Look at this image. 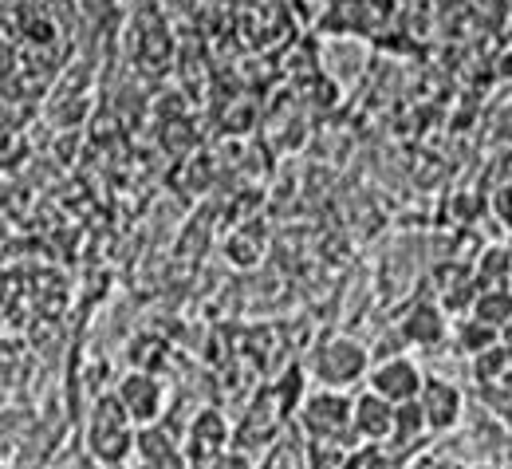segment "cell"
Segmentation results:
<instances>
[{"mask_svg":"<svg viewBox=\"0 0 512 469\" xmlns=\"http://www.w3.org/2000/svg\"><path fill=\"white\" fill-rule=\"evenodd\" d=\"M351 391H331V387H316L312 395H304L300 410H296V426L308 438L320 442H343V446H359L355 430H351Z\"/></svg>","mask_w":512,"mask_h":469,"instance_id":"7a4b0ae2","label":"cell"},{"mask_svg":"<svg viewBox=\"0 0 512 469\" xmlns=\"http://www.w3.org/2000/svg\"><path fill=\"white\" fill-rule=\"evenodd\" d=\"M469 375H473V383H477V387H489V383L509 379L512 375L509 351H505L501 343H493L489 351H481V355H473V359H469Z\"/></svg>","mask_w":512,"mask_h":469,"instance_id":"7c38bea8","label":"cell"},{"mask_svg":"<svg viewBox=\"0 0 512 469\" xmlns=\"http://www.w3.org/2000/svg\"><path fill=\"white\" fill-rule=\"evenodd\" d=\"M501 347L509 351V363H512V320L505 324V328H501Z\"/></svg>","mask_w":512,"mask_h":469,"instance_id":"5bb4252c","label":"cell"},{"mask_svg":"<svg viewBox=\"0 0 512 469\" xmlns=\"http://www.w3.org/2000/svg\"><path fill=\"white\" fill-rule=\"evenodd\" d=\"M469 312H473L477 320H485L489 328L501 332V328L512 320V292L505 288V284H485V288H477Z\"/></svg>","mask_w":512,"mask_h":469,"instance_id":"30bf717a","label":"cell"},{"mask_svg":"<svg viewBox=\"0 0 512 469\" xmlns=\"http://www.w3.org/2000/svg\"><path fill=\"white\" fill-rule=\"evenodd\" d=\"M501 466L512 469V446H509V450H505V462H501Z\"/></svg>","mask_w":512,"mask_h":469,"instance_id":"9a60e30c","label":"cell"},{"mask_svg":"<svg viewBox=\"0 0 512 469\" xmlns=\"http://www.w3.org/2000/svg\"><path fill=\"white\" fill-rule=\"evenodd\" d=\"M371 351L363 339L355 335H331L316 347V355L308 359V371L320 387H331V391H351L359 379H367L371 371Z\"/></svg>","mask_w":512,"mask_h":469,"instance_id":"6da1fadb","label":"cell"},{"mask_svg":"<svg viewBox=\"0 0 512 469\" xmlns=\"http://www.w3.org/2000/svg\"><path fill=\"white\" fill-rule=\"evenodd\" d=\"M87 446L99 462H123L134 446V422H130L127 406L119 402V395H103L95 402L91 426H87Z\"/></svg>","mask_w":512,"mask_h":469,"instance_id":"3957f363","label":"cell"},{"mask_svg":"<svg viewBox=\"0 0 512 469\" xmlns=\"http://www.w3.org/2000/svg\"><path fill=\"white\" fill-rule=\"evenodd\" d=\"M205 469H253V466H249V458H245L241 450H233V454L225 450V454L209 458V462H205Z\"/></svg>","mask_w":512,"mask_h":469,"instance_id":"4fadbf2b","label":"cell"},{"mask_svg":"<svg viewBox=\"0 0 512 469\" xmlns=\"http://www.w3.org/2000/svg\"><path fill=\"white\" fill-rule=\"evenodd\" d=\"M115 395H119V402L127 406V414L134 426H150V422H158L162 402H166L162 383H158L150 371H127L123 383L115 387Z\"/></svg>","mask_w":512,"mask_h":469,"instance_id":"8992f818","label":"cell"},{"mask_svg":"<svg viewBox=\"0 0 512 469\" xmlns=\"http://www.w3.org/2000/svg\"><path fill=\"white\" fill-rule=\"evenodd\" d=\"M449 324H446V312L438 304H414L410 312H402L398 320V335L406 347H438L446 339Z\"/></svg>","mask_w":512,"mask_h":469,"instance_id":"ba28073f","label":"cell"},{"mask_svg":"<svg viewBox=\"0 0 512 469\" xmlns=\"http://www.w3.org/2000/svg\"><path fill=\"white\" fill-rule=\"evenodd\" d=\"M390 426H394V402H386L383 395H375L371 387L359 391L351 402V430L359 442H379L383 446L390 438Z\"/></svg>","mask_w":512,"mask_h":469,"instance_id":"52a82bcc","label":"cell"},{"mask_svg":"<svg viewBox=\"0 0 512 469\" xmlns=\"http://www.w3.org/2000/svg\"><path fill=\"white\" fill-rule=\"evenodd\" d=\"M493 343H501V332H497V328H489L485 320H477L473 312H469V316H461V320L453 324V347H457L465 359H473V355L489 351Z\"/></svg>","mask_w":512,"mask_h":469,"instance_id":"8fae6325","label":"cell"},{"mask_svg":"<svg viewBox=\"0 0 512 469\" xmlns=\"http://www.w3.org/2000/svg\"><path fill=\"white\" fill-rule=\"evenodd\" d=\"M422 383H426V371L418 359L410 355H386V359H375L371 371H367V387L375 395H383L386 402H410L422 395Z\"/></svg>","mask_w":512,"mask_h":469,"instance_id":"277c9868","label":"cell"},{"mask_svg":"<svg viewBox=\"0 0 512 469\" xmlns=\"http://www.w3.org/2000/svg\"><path fill=\"white\" fill-rule=\"evenodd\" d=\"M418 402H422L430 434H449V430H457L465 422V395H461L457 383H449L442 375H426Z\"/></svg>","mask_w":512,"mask_h":469,"instance_id":"5b68a950","label":"cell"},{"mask_svg":"<svg viewBox=\"0 0 512 469\" xmlns=\"http://www.w3.org/2000/svg\"><path fill=\"white\" fill-rule=\"evenodd\" d=\"M229 422L217 414V410H201L197 418H193L190 426V446L193 454H197V462H209V458H217V454H225L229 450Z\"/></svg>","mask_w":512,"mask_h":469,"instance_id":"9c48e42d","label":"cell"},{"mask_svg":"<svg viewBox=\"0 0 512 469\" xmlns=\"http://www.w3.org/2000/svg\"><path fill=\"white\" fill-rule=\"evenodd\" d=\"M505 430H509V434H512V418H505ZM509 442H512V438H509Z\"/></svg>","mask_w":512,"mask_h":469,"instance_id":"2e32d148","label":"cell"}]
</instances>
